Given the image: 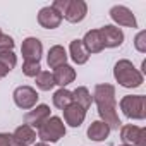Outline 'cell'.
Returning a JSON list of instances; mask_svg holds the SVG:
<instances>
[{
  "mask_svg": "<svg viewBox=\"0 0 146 146\" xmlns=\"http://www.w3.org/2000/svg\"><path fill=\"white\" fill-rule=\"evenodd\" d=\"M93 102L98 107V113L102 120L112 129L120 127V119L117 115V103H115V88L112 84H96L93 91Z\"/></svg>",
  "mask_w": 146,
  "mask_h": 146,
  "instance_id": "6da1fadb",
  "label": "cell"
},
{
  "mask_svg": "<svg viewBox=\"0 0 146 146\" xmlns=\"http://www.w3.org/2000/svg\"><path fill=\"white\" fill-rule=\"evenodd\" d=\"M113 78L124 88H139L143 84V81H144L143 74L132 65V62L127 60V58H122V60H119L115 64V67H113Z\"/></svg>",
  "mask_w": 146,
  "mask_h": 146,
  "instance_id": "7a4b0ae2",
  "label": "cell"
},
{
  "mask_svg": "<svg viewBox=\"0 0 146 146\" xmlns=\"http://www.w3.org/2000/svg\"><path fill=\"white\" fill-rule=\"evenodd\" d=\"M65 136V124L60 117L50 115L40 127H38V137L41 143H57Z\"/></svg>",
  "mask_w": 146,
  "mask_h": 146,
  "instance_id": "3957f363",
  "label": "cell"
},
{
  "mask_svg": "<svg viewBox=\"0 0 146 146\" xmlns=\"http://www.w3.org/2000/svg\"><path fill=\"white\" fill-rule=\"evenodd\" d=\"M120 110L127 119L143 120L146 117V96L144 95H127L120 100Z\"/></svg>",
  "mask_w": 146,
  "mask_h": 146,
  "instance_id": "277c9868",
  "label": "cell"
},
{
  "mask_svg": "<svg viewBox=\"0 0 146 146\" xmlns=\"http://www.w3.org/2000/svg\"><path fill=\"white\" fill-rule=\"evenodd\" d=\"M120 139L127 146H146V129L132 124L120 127Z\"/></svg>",
  "mask_w": 146,
  "mask_h": 146,
  "instance_id": "5b68a950",
  "label": "cell"
},
{
  "mask_svg": "<svg viewBox=\"0 0 146 146\" xmlns=\"http://www.w3.org/2000/svg\"><path fill=\"white\" fill-rule=\"evenodd\" d=\"M12 96H14V103L19 108H23V110L35 108L36 103H38V98H40L36 90H33L31 86H19V88H16Z\"/></svg>",
  "mask_w": 146,
  "mask_h": 146,
  "instance_id": "8992f818",
  "label": "cell"
},
{
  "mask_svg": "<svg viewBox=\"0 0 146 146\" xmlns=\"http://www.w3.org/2000/svg\"><path fill=\"white\" fill-rule=\"evenodd\" d=\"M21 53H23L24 62H38L40 64V58L43 55V45H41V41L38 38L29 36V38H26L23 41Z\"/></svg>",
  "mask_w": 146,
  "mask_h": 146,
  "instance_id": "52a82bcc",
  "label": "cell"
},
{
  "mask_svg": "<svg viewBox=\"0 0 146 146\" xmlns=\"http://www.w3.org/2000/svg\"><path fill=\"white\" fill-rule=\"evenodd\" d=\"M110 17L115 24L119 26H125V28H137V21L136 16L132 14L131 9H127L125 5H113L110 9Z\"/></svg>",
  "mask_w": 146,
  "mask_h": 146,
  "instance_id": "ba28073f",
  "label": "cell"
},
{
  "mask_svg": "<svg viewBox=\"0 0 146 146\" xmlns=\"http://www.w3.org/2000/svg\"><path fill=\"white\" fill-rule=\"evenodd\" d=\"M103 40V46L105 48H117L124 43V33L120 28L113 26V24H107L103 28L98 29Z\"/></svg>",
  "mask_w": 146,
  "mask_h": 146,
  "instance_id": "9c48e42d",
  "label": "cell"
},
{
  "mask_svg": "<svg viewBox=\"0 0 146 146\" xmlns=\"http://www.w3.org/2000/svg\"><path fill=\"white\" fill-rule=\"evenodd\" d=\"M88 14V4L84 0H69L67 11L62 17H65L69 23H81Z\"/></svg>",
  "mask_w": 146,
  "mask_h": 146,
  "instance_id": "30bf717a",
  "label": "cell"
},
{
  "mask_svg": "<svg viewBox=\"0 0 146 146\" xmlns=\"http://www.w3.org/2000/svg\"><path fill=\"white\" fill-rule=\"evenodd\" d=\"M50 117V107L48 105H36L35 108H31L26 115H24V122L26 125H29L31 129H38L46 119Z\"/></svg>",
  "mask_w": 146,
  "mask_h": 146,
  "instance_id": "8fae6325",
  "label": "cell"
},
{
  "mask_svg": "<svg viewBox=\"0 0 146 146\" xmlns=\"http://www.w3.org/2000/svg\"><path fill=\"white\" fill-rule=\"evenodd\" d=\"M62 19H64V17H62L55 9H52L50 5L40 9V12H38V23H40V26L45 28V29H55V28H58L60 23H62Z\"/></svg>",
  "mask_w": 146,
  "mask_h": 146,
  "instance_id": "7c38bea8",
  "label": "cell"
},
{
  "mask_svg": "<svg viewBox=\"0 0 146 146\" xmlns=\"http://www.w3.org/2000/svg\"><path fill=\"white\" fill-rule=\"evenodd\" d=\"M64 120H65V124H69L70 127H79L83 122H84V119H86V110L84 108H81L78 103H74L72 102L69 107H65L64 110Z\"/></svg>",
  "mask_w": 146,
  "mask_h": 146,
  "instance_id": "4fadbf2b",
  "label": "cell"
},
{
  "mask_svg": "<svg viewBox=\"0 0 146 146\" xmlns=\"http://www.w3.org/2000/svg\"><path fill=\"white\" fill-rule=\"evenodd\" d=\"M36 132H35V129H31L29 125H26V124H23V125H19L14 132H12V143L16 144V146H31V144H35L36 143Z\"/></svg>",
  "mask_w": 146,
  "mask_h": 146,
  "instance_id": "5bb4252c",
  "label": "cell"
},
{
  "mask_svg": "<svg viewBox=\"0 0 146 146\" xmlns=\"http://www.w3.org/2000/svg\"><path fill=\"white\" fill-rule=\"evenodd\" d=\"M81 41H83V45H84V48L88 50L90 55H91V53H100V52L105 48V46H103L102 35H100L98 29H91V31H88Z\"/></svg>",
  "mask_w": 146,
  "mask_h": 146,
  "instance_id": "9a60e30c",
  "label": "cell"
},
{
  "mask_svg": "<svg viewBox=\"0 0 146 146\" xmlns=\"http://www.w3.org/2000/svg\"><path fill=\"white\" fill-rule=\"evenodd\" d=\"M52 76H53L55 84H58L60 88H65L67 84H70L72 81L76 79V70H74V67H70V65L65 64V65L55 69Z\"/></svg>",
  "mask_w": 146,
  "mask_h": 146,
  "instance_id": "2e32d148",
  "label": "cell"
},
{
  "mask_svg": "<svg viewBox=\"0 0 146 146\" xmlns=\"http://www.w3.org/2000/svg\"><path fill=\"white\" fill-rule=\"evenodd\" d=\"M67 58H69V55H67L65 48L60 46V45H53V46L48 50L46 62H48V67H52V69H58V67H62V65L67 64Z\"/></svg>",
  "mask_w": 146,
  "mask_h": 146,
  "instance_id": "e0dca14e",
  "label": "cell"
},
{
  "mask_svg": "<svg viewBox=\"0 0 146 146\" xmlns=\"http://www.w3.org/2000/svg\"><path fill=\"white\" fill-rule=\"evenodd\" d=\"M69 52H70V58L74 60L78 65L86 64L88 58H90V53H88V50L84 48V45H83L81 40H72L70 45H69Z\"/></svg>",
  "mask_w": 146,
  "mask_h": 146,
  "instance_id": "ac0fdd59",
  "label": "cell"
},
{
  "mask_svg": "<svg viewBox=\"0 0 146 146\" xmlns=\"http://www.w3.org/2000/svg\"><path fill=\"white\" fill-rule=\"evenodd\" d=\"M110 134V127L103 120H95L88 127V137L93 141H105Z\"/></svg>",
  "mask_w": 146,
  "mask_h": 146,
  "instance_id": "d6986e66",
  "label": "cell"
},
{
  "mask_svg": "<svg viewBox=\"0 0 146 146\" xmlns=\"http://www.w3.org/2000/svg\"><path fill=\"white\" fill-rule=\"evenodd\" d=\"M70 93H72V102L78 103L81 108L88 110V108L91 107L93 96H91V93L88 91V88H84V86H78L74 91H70Z\"/></svg>",
  "mask_w": 146,
  "mask_h": 146,
  "instance_id": "ffe728a7",
  "label": "cell"
},
{
  "mask_svg": "<svg viewBox=\"0 0 146 146\" xmlns=\"http://www.w3.org/2000/svg\"><path fill=\"white\" fill-rule=\"evenodd\" d=\"M72 103V93L65 88H60L58 91H55L53 95V105L60 110H64L65 107H69Z\"/></svg>",
  "mask_w": 146,
  "mask_h": 146,
  "instance_id": "44dd1931",
  "label": "cell"
},
{
  "mask_svg": "<svg viewBox=\"0 0 146 146\" xmlns=\"http://www.w3.org/2000/svg\"><path fill=\"white\" fill-rule=\"evenodd\" d=\"M35 79H36V86H38L41 91H50V90L55 86L53 76L50 74L48 70H41V72H40V74H38Z\"/></svg>",
  "mask_w": 146,
  "mask_h": 146,
  "instance_id": "7402d4cb",
  "label": "cell"
},
{
  "mask_svg": "<svg viewBox=\"0 0 146 146\" xmlns=\"http://www.w3.org/2000/svg\"><path fill=\"white\" fill-rule=\"evenodd\" d=\"M0 64H2L5 69L12 70L16 67V64H17V58H16L14 52H2L0 53Z\"/></svg>",
  "mask_w": 146,
  "mask_h": 146,
  "instance_id": "603a6c76",
  "label": "cell"
},
{
  "mask_svg": "<svg viewBox=\"0 0 146 146\" xmlns=\"http://www.w3.org/2000/svg\"><path fill=\"white\" fill-rule=\"evenodd\" d=\"M23 72H24V76H28V78H36L41 72V67H40L38 62H24L23 64Z\"/></svg>",
  "mask_w": 146,
  "mask_h": 146,
  "instance_id": "cb8c5ba5",
  "label": "cell"
},
{
  "mask_svg": "<svg viewBox=\"0 0 146 146\" xmlns=\"http://www.w3.org/2000/svg\"><path fill=\"white\" fill-rule=\"evenodd\" d=\"M134 46L137 52L146 53V31H139L134 38Z\"/></svg>",
  "mask_w": 146,
  "mask_h": 146,
  "instance_id": "d4e9b609",
  "label": "cell"
},
{
  "mask_svg": "<svg viewBox=\"0 0 146 146\" xmlns=\"http://www.w3.org/2000/svg\"><path fill=\"white\" fill-rule=\"evenodd\" d=\"M12 48H14V40H12V36L4 35L2 38H0V53H2V52H12Z\"/></svg>",
  "mask_w": 146,
  "mask_h": 146,
  "instance_id": "484cf974",
  "label": "cell"
},
{
  "mask_svg": "<svg viewBox=\"0 0 146 146\" xmlns=\"http://www.w3.org/2000/svg\"><path fill=\"white\" fill-rule=\"evenodd\" d=\"M67 5H69V0H55V2H53L50 7L55 9L60 16H64V12L67 11Z\"/></svg>",
  "mask_w": 146,
  "mask_h": 146,
  "instance_id": "4316f807",
  "label": "cell"
},
{
  "mask_svg": "<svg viewBox=\"0 0 146 146\" xmlns=\"http://www.w3.org/2000/svg\"><path fill=\"white\" fill-rule=\"evenodd\" d=\"M0 146H12V134L0 132Z\"/></svg>",
  "mask_w": 146,
  "mask_h": 146,
  "instance_id": "83f0119b",
  "label": "cell"
},
{
  "mask_svg": "<svg viewBox=\"0 0 146 146\" xmlns=\"http://www.w3.org/2000/svg\"><path fill=\"white\" fill-rule=\"evenodd\" d=\"M9 72H11L9 69H5V67H4L2 64H0V79H4V78H5V76L9 74Z\"/></svg>",
  "mask_w": 146,
  "mask_h": 146,
  "instance_id": "f1b7e54d",
  "label": "cell"
},
{
  "mask_svg": "<svg viewBox=\"0 0 146 146\" xmlns=\"http://www.w3.org/2000/svg\"><path fill=\"white\" fill-rule=\"evenodd\" d=\"M33 146H50V144L48 143H35Z\"/></svg>",
  "mask_w": 146,
  "mask_h": 146,
  "instance_id": "f546056e",
  "label": "cell"
},
{
  "mask_svg": "<svg viewBox=\"0 0 146 146\" xmlns=\"http://www.w3.org/2000/svg\"><path fill=\"white\" fill-rule=\"evenodd\" d=\"M2 36H4V33H2V29H0V38H2Z\"/></svg>",
  "mask_w": 146,
  "mask_h": 146,
  "instance_id": "4dcf8cb0",
  "label": "cell"
},
{
  "mask_svg": "<svg viewBox=\"0 0 146 146\" xmlns=\"http://www.w3.org/2000/svg\"><path fill=\"white\" fill-rule=\"evenodd\" d=\"M122 146H127V144H122Z\"/></svg>",
  "mask_w": 146,
  "mask_h": 146,
  "instance_id": "1f68e13d",
  "label": "cell"
}]
</instances>
